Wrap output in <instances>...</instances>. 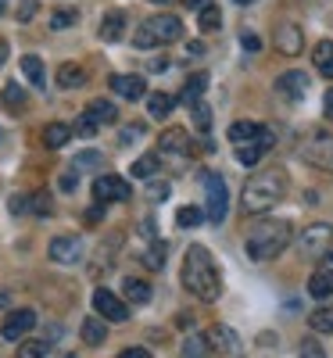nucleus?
Listing matches in <instances>:
<instances>
[{"instance_id": "37", "label": "nucleus", "mask_w": 333, "mask_h": 358, "mask_svg": "<svg viewBox=\"0 0 333 358\" xmlns=\"http://www.w3.org/2000/svg\"><path fill=\"white\" fill-rule=\"evenodd\" d=\"M76 18H79L76 8H62V11L50 15V29H69V25H76Z\"/></svg>"}, {"instance_id": "55", "label": "nucleus", "mask_w": 333, "mask_h": 358, "mask_svg": "<svg viewBox=\"0 0 333 358\" xmlns=\"http://www.w3.org/2000/svg\"><path fill=\"white\" fill-rule=\"evenodd\" d=\"M150 4H172V0H150Z\"/></svg>"}, {"instance_id": "44", "label": "nucleus", "mask_w": 333, "mask_h": 358, "mask_svg": "<svg viewBox=\"0 0 333 358\" xmlns=\"http://www.w3.org/2000/svg\"><path fill=\"white\" fill-rule=\"evenodd\" d=\"M150 201H169V194H172V187L169 183H150Z\"/></svg>"}, {"instance_id": "26", "label": "nucleus", "mask_w": 333, "mask_h": 358, "mask_svg": "<svg viewBox=\"0 0 333 358\" xmlns=\"http://www.w3.org/2000/svg\"><path fill=\"white\" fill-rule=\"evenodd\" d=\"M86 115L94 118L97 126H108V122H115V118H118V108L111 101H94V104L86 108Z\"/></svg>"}, {"instance_id": "13", "label": "nucleus", "mask_w": 333, "mask_h": 358, "mask_svg": "<svg viewBox=\"0 0 333 358\" xmlns=\"http://www.w3.org/2000/svg\"><path fill=\"white\" fill-rule=\"evenodd\" d=\"M272 147V133L269 129H262L251 143H240L236 147V165H244V169H251V165H258V158Z\"/></svg>"}, {"instance_id": "19", "label": "nucleus", "mask_w": 333, "mask_h": 358, "mask_svg": "<svg viewBox=\"0 0 333 358\" xmlns=\"http://www.w3.org/2000/svg\"><path fill=\"white\" fill-rule=\"evenodd\" d=\"M309 294L316 297V301H326V297H333V273H330V268H319V273L309 280Z\"/></svg>"}, {"instance_id": "9", "label": "nucleus", "mask_w": 333, "mask_h": 358, "mask_svg": "<svg viewBox=\"0 0 333 358\" xmlns=\"http://www.w3.org/2000/svg\"><path fill=\"white\" fill-rule=\"evenodd\" d=\"M94 308H97V315L108 319V322H126V319H129L126 301H122V297H115L111 290H104V287L94 290Z\"/></svg>"}, {"instance_id": "31", "label": "nucleus", "mask_w": 333, "mask_h": 358, "mask_svg": "<svg viewBox=\"0 0 333 358\" xmlns=\"http://www.w3.org/2000/svg\"><path fill=\"white\" fill-rule=\"evenodd\" d=\"M309 326H312L316 334H333V305L316 308V312L309 315Z\"/></svg>"}, {"instance_id": "11", "label": "nucleus", "mask_w": 333, "mask_h": 358, "mask_svg": "<svg viewBox=\"0 0 333 358\" xmlns=\"http://www.w3.org/2000/svg\"><path fill=\"white\" fill-rule=\"evenodd\" d=\"M208 344L215 348L219 355H226V358H240V355H244V341H240L236 330H229V326H211V330H208Z\"/></svg>"}, {"instance_id": "7", "label": "nucleus", "mask_w": 333, "mask_h": 358, "mask_svg": "<svg viewBox=\"0 0 333 358\" xmlns=\"http://www.w3.org/2000/svg\"><path fill=\"white\" fill-rule=\"evenodd\" d=\"M301 155H305L316 169L333 172V136H326V133H312V140L301 147Z\"/></svg>"}, {"instance_id": "10", "label": "nucleus", "mask_w": 333, "mask_h": 358, "mask_svg": "<svg viewBox=\"0 0 333 358\" xmlns=\"http://www.w3.org/2000/svg\"><path fill=\"white\" fill-rule=\"evenodd\" d=\"M129 183L122 176H97L94 179V197L101 201V204H111V201H129Z\"/></svg>"}, {"instance_id": "12", "label": "nucleus", "mask_w": 333, "mask_h": 358, "mask_svg": "<svg viewBox=\"0 0 333 358\" xmlns=\"http://www.w3.org/2000/svg\"><path fill=\"white\" fill-rule=\"evenodd\" d=\"M33 326H36V312L33 308H18V312H11L4 319L0 334H4V341H18V337H25L29 330H33Z\"/></svg>"}, {"instance_id": "52", "label": "nucleus", "mask_w": 333, "mask_h": 358, "mask_svg": "<svg viewBox=\"0 0 333 358\" xmlns=\"http://www.w3.org/2000/svg\"><path fill=\"white\" fill-rule=\"evenodd\" d=\"M72 187H76V172H65L62 176V190H72Z\"/></svg>"}, {"instance_id": "36", "label": "nucleus", "mask_w": 333, "mask_h": 358, "mask_svg": "<svg viewBox=\"0 0 333 358\" xmlns=\"http://www.w3.org/2000/svg\"><path fill=\"white\" fill-rule=\"evenodd\" d=\"M47 351H50V341H25L18 348V358H47Z\"/></svg>"}, {"instance_id": "15", "label": "nucleus", "mask_w": 333, "mask_h": 358, "mask_svg": "<svg viewBox=\"0 0 333 358\" xmlns=\"http://www.w3.org/2000/svg\"><path fill=\"white\" fill-rule=\"evenodd\" d=\"M111 90H115L122 101H140V97H147L143 76H111Z\"/></svg>"}, {"instance_id": "5", "label": "nucleus", "mask_w": 333, "mask_h": 358, "mask_svg": "<svg viewBox=\"0 0 333 358\" xmlns=\"http://www.w3.org/2000/svg\"><path fill=\"white\" fill-rule=\"evenodd\" d=\"M201 183H204V194H208V222H226V212H229L226 179L219 172H204Z\"/></svg>"}, {"instance_id": "42", "label": "nucleus", "mask_w": 333, "mask_h": 358, "mask_svg": "<svg viewBox=\"0 0 333 358\" xmlns=\"http://www.w3.org/2000/svg\"><path fill=\"white\" fill-rule=\"evenodd\" d=\"M36 11H40V0H22L18 4V22H33Z\"/></svg>"}, {"instance_id": "46", "label": "nucleus", "mask_w": 333, "mask_h": 358, "mask_svg": "<svg viewBox=\"0 0 333 358\" xmlns=\"http://www.w3.org/2000/svg\"><path fill=\"white\" fill-rule=\"evenodd\" d=\"M183 358H204V351H201V337H190V341H187Z\"/></svg>"}, {"instance_id": "24", "label": "nucleus", "mask_w": 333, "mask_h": 358, "mask_svg": "<svg viewBox=\"0 0 333 358\" xmlns=\"http://www.w3.org/2000/svg\"><path fill=\"white\" fill-rule=\"evenodd\" d=\"M312 62H316V69H319L326 79H333V43H330V40L316 43V50H312Z\"/></svg>"}, {"instance_id": "43", "label": "nucleus", "mask_w": 333, "mask_h": 358, "mask_svg": "<svg viewBox=\"0 0 333 358\" xmlns=\"http://www.w3.org/2000/svg\"><path fill=\"white\" fill-rule=\"evenodd\" d=\"M297 358H330L323 348H319V341H305V344H301V355Z\"/></svg>"}, {"instance_id": "1", "label": "nucleus", "mask_w": 333, "mask_h": 358, "mask_svg": "<svg viewBox=\"0 0 333 358\" xmlns=\"http://www.w3.org/2000/svg\"><path fill=\"white\" fill-rule=\"evenodd\" d=\"M183 287L201 297V301H215L219 290H222V280H219V268L215 262H211V251L194 244L183 258Z\"/></svg>"}, {"instance_id": "32", "label": "nucleus", "mask_w": 333, "mask_h": 358, "mask_svg": "<svg viewBox=\"0 0 333 358\" xmlns=\"http://www.w3.org/2000/svg\"><path fill=\"white\" fill-rule=\"evenodd\" d=\"M158 172V155H140L136 162H133V176L136 179H150Z\"/></svg>"}, {"instance_id": "17", "label": "nucleus", "mask_w": 333, "mask_h": 358, "mask_svg": "<svg viewBox=\"0 0 333 358\" xmlns=\"http://www.w3.org/2000/svg\"><path fill=\"white\" fill-rule=\"evenodd\" d=\"M122 33H126V15L122 11H108L104 22H101V40L115 43V40H122Z\"/></svg>"}, {"instance_id": "28", "label": "nucleus", "mask_w": 333, "mask_h": 358, "mask_svg": "<svg viewBox=\"0 0 333 358\" xmlns=\"http://www.w3.org/2000/svg\"><path fill=\"white\" fill-rule=\"evenodd\" d=\"M22 72H25V79H29V83H33V86H43V83H47V72H43V62H40V57H36V54H25V57H22Z\"/></svg>"}, {"instance_id": "22", "label": "nucleus", "mask_w": 333, "mask_h": 358, "mask_svg": "<svg viewBox=\"0 0 333 358\" xmlns=\"http://www.w3.org/2000/svg\"><path fill=\"white\" fill-rule=\"evenodd\" d=\"M204 90H208V76H204V72H194V76L187 79V86H183V94H179V101H183V104L190 108V104H197V101H201Z\"/></svg>"}, {"instance_id": "45", "label": "nucleus", "mask_w": 333, "mask_h": 358, "mask_svg": "<svg viewBox=\"0 0 333 358\" xmlns=\"http://www.w3.org/2000/svg\"><path fill=\"white\" fill-rule=\"evenodd\" d=\"M143 136V126L140 122H133V126H126L122 129V136H118V140H122V143H133V140H140Z\"/></svg>"}, {"instance_id": "33", "label": "nucleus", "mask_w": 333, "mask_h": 358, "mask_svg": "<svg viewBox=\"0 0 333 358\" xmlns=\"http://www.w3.org/2000/svg\"><path fill=\"white\" fill-rule=\"evenodd\" d=\"M140 262L147 265V268H162L165 265V241H158V244H150L143 255H140Z\"/></svg>"}, {"instance_id": "56", "label": "nucleus", "mask_w": 333, "mask_h": 358, "mask_svg": "<svg viewBox=\"0 0 333 358\" xmlns=\"http://www.w3.org/2000/svg\"><path fill=\"white\" fill-rule=\"evenodd\" d=\"M4 11H8V4H4V0H0V15H4Z\"/></svg>"}, {"instance_id": "20", "label": "nucleus", "mask_w": 333, "mask_h": 358, "mask_svg": "<svg viewBox=\"0 0 333 358\" xmlns=\"http://www.w3.org/2000/svg\"><path fill=\"white\" fill-rule=\"evenodd\" d=\"M162 151H165V155H187V151H190V136H187L183 129L162 133Z\"/></svg>"}, {"instance_id": "51", "label": "nucleus", "mask_w": 333, "mask_h": 358, "mask_svg": "<svg viewBox=\"0 0 333 358\" xmlns=\"http://www.w3.org/2000/svg\"><path fill=\"white\" fill-rule=\"evenodd\" d=\"M187 54H190V57H204V43H201V40L187 43Z\"/></svg>"}, {"instance_id": "35", "label": "nucleus", "mask_w": 333, "mask_h": 358, "mask_svg": "<svg viewBox=\"0 0 333 358\" xmlns=\"http://www.w3.org/2000/svg\"><path fill=\"white\" fill-rule=\"evenodd\" d=\"M4 104H8L11 111H22V108H25V90H22L18 83H8V86H4Z\"/></svg>"}, {"instance_id": "4", "label": "nucleus", "mask_w": 333, "mask_h": 358, "mask_svg": "<svg viewBox=\"0 0 333 358\" xmlns=\"http://www.w3.org/2000/svg\"><path fill=\"white\" fill-rule=\"evenodd\" d=\"M179 36H183V22L172 18V15H155L133 33V47L150 50V47H162V43H176Z\"/></svg>"}, {"instance_id": "58", "label": "nucleus", "mask_w": 333, "mask_h": 358, "mask_svg": "<svg viewBox=\"0 0 333 358\" xmlns=\"http://www.w3.org/2000/svg\"><path fill=\"white\" fill-rule=\"evenodd\" d=\"M330 255H333V251H330Z\"/></svg>"}, {"instance_id": "2", "label": "nucleus", "mask_w": 333, "mask_h": 358, "mask_svg": "<svg viewBox=\"0 0 333 358\" xmlns=\"http://www.w3.org/2000/svg\"><path fill=\"white\" fill-rule=\"evenodd\" d=\"M283 194H287V172L283 169H265L255 179H248L244 194H240V204H244V212H251V215H265L283 201Z\"/></svg>"}, {"instance_id": "48", "label": "nucleus", "mask_w": 333, "mask_h": 358, "mask_svg": "<svg viewBox=\"0 0 333 358\" xmlns=\"http://www.w3.org/2000/svg\"><path fill=\"white\" fill-rule=\"evenodd\" d=\"M118 358H150L147 348H126V351H118Z\"/></svg>"}, {"instance_id": "41", "label": "nucleus", "mask_w": 333, "mask_h": 358, "mask_svg": "<svg viewBox=\"0 0 333 358\" xmlns=\"http://www.w3.org/2000/svg\"><path fill=\"white\" fill-rule=\"evenodd\" d=\"M29 208H33L36 215H50V212H54V204H50L47 194H33V197H29Z\"/></svg>"}, {"instance_id": "54", "label": "nucleus", "mask_w": 333, "mask_h": 358, "mask_svg": "<svg viewBox=\"0 0 333 358\" xmlns=\"http://www.w3.org/2000/svg\"><path fill=\"white\" fill-rule=\"evenodd\" d=\"M187 4H190V8H204V4H208V0H187Z\"/></svg>"}, {"instance_id": "47", "label": "nucleus", "mask_w": 333, "mask_h": 358, "mask_svg": "<svg viewBox=\"0 0 333 358\" xmlns=\"http://www.w3.org/2000/svg\"><path fill=\"white\" fill-rule=\"evenodd\" d=\"M240 43H244L248 54H258V50H262V40H258L255 33H244V36H240Z\"/></svg>"}, {"instance_id": "8", "label": "nucleus", "mask_w": 333, "mask_h": 358, "mask_svg": "<svg viewBox=\"0 0 333 358\" xmlns=\"http://www.w3.org/2000/svg\"><path fill=\"white\" fill-rule=\"evenodd\" d=\"M47 255H50V262H57V265H76V262H83V241H79V236H72V233L54 236L50 248H47Z\"/></svg>"}, {"instance_id": "16", "label": "nucleus", "mask_w": 333, "mask_h": 358, "mask_svg": "<svg viewBox=\"0 0 333 358\" xmlns=\"http://www.w3.org/2000/svg\"><path fill=\"white\" fill-rule=\"evenodd\" d=\"M276 90H280L287 101H301V97L309 94V76L305 72H283L276 79Z\"/></svg>"}, {"instance_id": "53", "label": "nucleus", "mask_w": 333, "mask_h": 358, "mask_svg": "<svg viewBox=\"0 0 333 358\" xmlns=\"http://www.w3.org/2000/svg\"><path fill=\"white\" fill-rule=\"evenodd\" d=\"M8 62V43H0V65Z\"/></svg>"}, {"instance_id": "49", "label": "nucleus", "mask_w": 333, "mask_h": 358, "mask_svg": "<svg viewBox=\"0 0 333 358\" xmlns=\"http://www.w3.org/2000/svg\"><path fill=\"white\" fill-rule=\"evenodd\" d=\"M323 115H326L330 122H333V86L326 90V97H323Z\"/></svg>"}, {"instance_id": "29", "label": "nucleus", "mask_w": 333, "mask_h": 358, "mask_svg": "<svg viewBox=\"0 0 333 358\" xmlns=\"http://www.w3.org/2000/svg\"><path fill=\"white\" fill-rule=\"evenodd\" d=\"M83 341H86V344H94V348L104 344V341H108V326H104V319H86V322H83Z\"/></svg>"}, {"instance_id": "25", "label": "nucleus", "mask_w": 333, "mask_h": 358, "mask_svg": "<svg viewBox=\"0 0 333 358\" xmlns=\"http://www.w3.org/2000/svg\"><path fill=\"white\" fill-rule=\"evenodd\" d=\"M172 108H176V97H172V94H150V97H147L150 118H169Z\"/></svg>"}, {"instance_id": "39", "label": "nucleus", "mask_w": 333, "mask_h": 358, "mask_svg": "<svg viewBox=\"0 0 333 358\" xmlns=\"http://www.w3.org/2000/svg\"><path fill=\"white\" fill-rule=\"evenodd\" d=\"M104 158H101V151H83V155H76V162H72V172H86V169H94V165H101Z\"/></svg>"}, {"instance_id": "34", "label": "nucleus", "mask_w": 333, "mask_h": 358, "mask_svg": "<svg viewBox=\"0 0 333 358\" xmlns=\"http://www.w3.org/2000/svg\"><path fill=\"white\" fill-rule=\"evenodd\" d=\"M176 222L183 226V229H194V226H201V208H194V204H183L176 212Z\"/></svg>"}, {"instance_id": "18", "label": "nucleus", "mask_w": 333, "mask_h": 358, "mask_svg": "<svg viewBox=\"0 0 333 358\" xmlns=\"http://www.w3.org/2000/svg\"><path fill=\"white\" fill-rule=\"evenodd\" d=\"M122 294H126L129 305H147V301H150V283L129 276V280H122Z\"/></svg>"}, {"instance_id": "57", "label": "nucleus", "mask_w": 333, "mask_h": 358, "mask_svg": "<svg viewBox=\"0 0 333 358\" xmlns=\"http://www.w3.org/2000/svg\"><path fill=\"white\" fill-rule=\"evenodd\" d=\"M236 4H255V0H236Z\"/></svg>"}, {"instance_id": "21", "label": "nucleus", "mask_w": 333, "mask_h": 358, "mask_svg": "<svg viewBox=\"0 0 333 358\" xmlns=\"http://www.w3.org/2000/svg\"><path fill=\"white\" fill-rule=\"evenodd\" d=\"M262 129H265V126H258V122H244V118H240V122H233V126H229V133H226V136L233 140V147H240V143H251Z\"/></svg>"}, {"instance_id": "23", "label": "nucleus", "mask_w": 333, "mask_h": 358, "mask_svg": "<svg viewBox=\"0 0 333 358\" xmlns=\"http://www.w3.org/2000/svg\"><path fill=\"white\" fill-rule=\"evenodd\" d=\"M72 140V126H65V122H50L47 129H43V143L50 147V151H57V147H65Z\"/></svg>"}, {"instance_id": "27", "label": "nucleus", "mask_w": 333, "mask_h": 358, "mask_svg": "<svg viewBox=\"0 0 333 358\" xmlns=\"http://www.w3.org/2000/svg\"><path fill=\"white\" fill-rule=\"evenodd\" d=\"M86 83V72L79 69V65H62V69H57V86H62V90H76V86H83Z\"/></svg>"}, {"instance_id": "14", "label": "nucleus", "mask_w": 333, "mask_h": 358, "mask_svg": "<svg viewBox=\"0 0 333 358\" xmlns=\"http://www.w3.org/2000/svg\"><path fill=\"white\" fill-rule=\"evenodd\" d=\"M276 50L280 54H301V50H305V33H301L297 22L276 25Z\"/></svg>"}, {"instance_id": "50", "label": "nucleus", "mask_w": 333, "mask_h": 358, "mask_svg": "<svg viewBox=\"0 0 333 358\" xmlns=\"http://www.w3.org/2000/svg\"><path fill=\"white\" fill-rule=\"evenodd\" d=\"M25 208H29V197H11V212H15V215H22Z\"/></svg>"}, {"instance_id": "38", "label": "nucleus", "mask_w": 333, "mask_h": 358, "mask_svg": "<svg viewBox=\"0 0 333 358\" xmlns=\"http://www.w3.org/2000/svg\"><path fill=\"white\" fill-rule=\"evenodd\" d=\"M190 115H194V126L204 133L208 126H211V108L204 104V101H197V104H190Z\"/></svg>"}, {"instance_id": "40", "label": "nucleus", "mask_w": 333, "mask_h": 358, "mask_svg": "<svg viewBox=\"0 0 333 358\" xmlns=\"http://www.w3.org/2000/svg\"><path fill=\"white\" fill-rule=\"evenodd\" d=\"M97 129H101V126H97V122H94V118H90L86 111L76 118V126H72V133H76V136H94Z\"/></svg>"}, {"instance_id": "3", "label": "nucleus", "mask_w": 333, "mask_h": 358, "mask_svg": "<svg viewBox=\"0 0 333 358\" xmlns=\"http://www.w3.org/2000/svg\"><path fill=\"white\" fill-rule=\"evenodd\" d=\"M290 244V222L283 219H269V222H258L251 233H248V258L251 262H269V258H276L280 251H287Z\"/></svg>"}, {"instance_id": "6", "label": "nucleus", "mask_w": 333, "mask_h": 358, "mask_svg": "<svg viewBox=\"0 0 333 358\" xmlns=\"http://www.w3.org/2000/svg\"><path fill=\"white\" fill-rule=\"evenodd\" d=\"M301 251H305L309 258H323L333 251V226L330 222H312L305 226V233H301Z\"/></svg>"}, {"instance_id": "30", "label": "nucleus", "mask_w": 333, "mask_h": 358, "mask_svg": "<svg viewBox=\"0 0 333 358\" xmlns=\"http://www.w3.org/2000/svg\"><path fill=\"white\" fill-rule=\"evenodd\" d=\"M197 25H201V33H215V29L222 25V11L215 4H204L201 15H197Z\"/></svg>"}]
</instances>
